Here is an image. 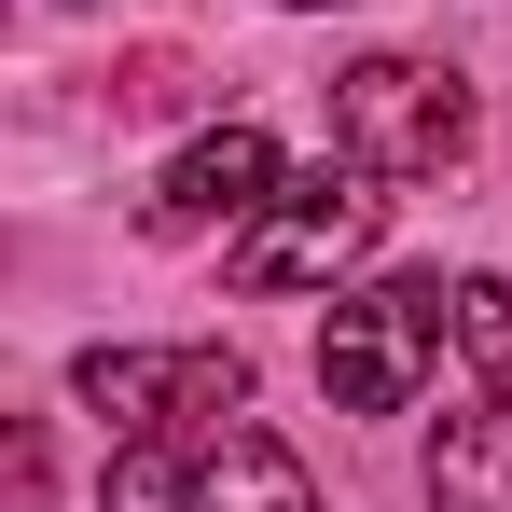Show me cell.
Segmentation results:
<instances>
[{
	"mask_svg": "<svg viewBox=\"0 0 512 512\" xmlns=\"http://www.w3.org/2000/svg\"><path fill=\"white\" fill-rule=\"evenodd\" d=\"M333 153L374 180H443L457 153H471V97H457V70H429V56H360L333 84Z\"/></svg>",
	"mask_w": 512,
	"mask_h": 512,
	"instance_id": "cell-2",
	"label": "cell"
},
{
	"mask_svg": "<svg viewBox=\"0 0 512 512\" xmlns=\"http://www.w3.org/2000/svg\"><path fill=\"white\" fill-rule=\"evenodd\" d=\"M374 222H388V194H374V167H305V180H277L250 222H236V250H222V277L236 291H333L346 263L374 250Z\"/></svg>",
	"mask_w": 512,
	"mask_h": 512,
	"instance_id": "cell-1",
	"label": "cell"
},
{
	"mask_svg": "<svg viewBox=\"0 0 512 512\" xmlns=\"http://www.w3.org/2000/svg\"><path fill=\"white\" fill-rule=\"evenodd\" d=\"M429 512H512V402H471L429 443Z\"/></svg>",
	"mask_w": 512,
	"mask_h": 512,
	"instance_id": "cell-7",
	"label": "cell"
},
{
	"mask_svg": "<svg viewBox=\"0 0 512 512\" xmlns=\"http://www.w3.org/2000/svg\"><path fill=\"white\" fill-rule=\"evenodd\" d=\"M70 388H84L125 443H153V429L222 443V429L250 416V360H236V346H84V374H70Z\"/></svg>",
	"mask_w": 512,
	"mask_h": 512,
	"instance_id": "cell-4",
	"label": "cell"
},
{
	"mask_svg": "<svg viewBox=\"0 0 512 512\" xmlns=\"http://www.w3.org/2000/svg\"><path fill=\"white\" fill-rule=\"evenodd\" d=\"M443 333H457V291L443 277H374V291H346L333 319H319V388H333L346 416H402Z\"/></svg>",
	"mask_w": 512,
	"mask_h": 512,
	"instance_id": "cell-3",
	"label": "cell"
},
{
	"mask_svg": "<svg viewBox=\"0 0 512 512\" xmlns=\"http://www.w3.org/2000/svg\"><path fill=\"white\" fill-rule=\"evenodd\" d=\"M457 346H471L485 402H512V291H499V277H457Z\"/></svg>",
	"mask_w": 512,
	"mask_h": 512,
	"instance_id": "cell-9",
	"label": "cell"
},
{
	"mask_svg": "<svg viewBox=\"0 0 512 512\" xmlns=\"http://www.w3.org/2000/svg\"><path fill=\"white\" fill-rule=\"evenodd\" d=\"M97 512H194V457H180L167 429H153V443H125V457H111V485H97Z\"/></svg>",
	"mask_w": 512,
	"mask_h": 512,
	"instance_id": "cell-8",
	"label": "cell"
},
{
	"mask_svg": "<svg viewBox=\"0 0 512 512\" xmlns=\"http://www.w3.org/2000/svg\"><path fill=\"white\" fill-rule=\"evenodd\" d=\"M263 194H277V139H263V125H208V139L153 180V208H139V222H153V236H208V222L236 236Z\"/></svg>",
	"mask_w": 512,
	"mask_h": 512,
	"instance_id": "cell-5",
	"label": "cell"
},
{
	"mask_svg": "<svg viewBox=\"0 0 512 512\" xmlns=\"http://www.w3.org/2000/svg\"><path fill=\"white\" fill-rule=\"evenodd\" d=\"M277 14H319V0H277Z\"/></svg>",
	"mask_w": 512,
	"mask_h": 512,
	"instance_id": "cell-10",
	"label": "cell"
},
{
	"mask_svg": "<svg viewBox=\"0 0 512 512\" xmlns=\"http://www.w3.org/2000/svg\"><path fill=\"white\" fill-rule=\"evenodd\" d=\"M194 512H319V485H305V457L277 443V429H222V443H194Z\"/></svg>",
	"mask_w": 512,
	"mask_h": 512,
	"instance_id": "cell-6",
	"label": "cell"
}]
</instances>
